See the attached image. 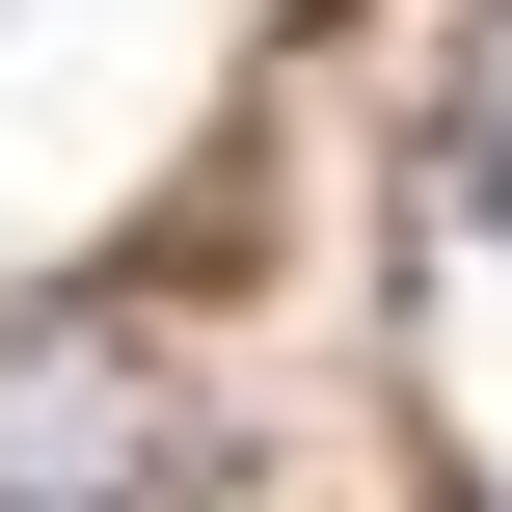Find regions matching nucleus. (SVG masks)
<instances>
[{"label":"nucleus","instance_id":"nucleus-1","mask_svg":"<svg viewBox=\"0 0 512 512\" xmlns=\"http://www.w3.org/2000/svg\"><path fill=\"white\" fill-rule=\"evenodd\" d=\"M0 512H216V405L108 297H0Z\"/></svg>","mask_w":512,"mask_h":512}]
</instances>
